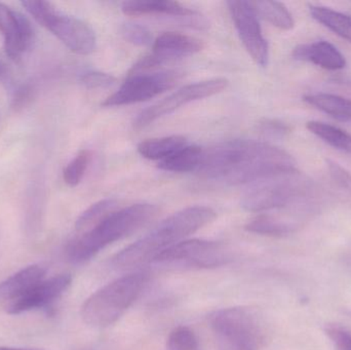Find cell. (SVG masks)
Returning <instances> with one entry per match:
<instances>
[{"mask_svg":"<svg viewBox=\"0 0 351 350\" xmlns=\"http://www.w3.org/2000/svg\"><path fill=\"white\" fill-rule=\"evenodd\" d=\"M296 170V162L285 150L264 142L239 139L204 150L196 172L206 180L234 186Z\"/></svg>","mask_w":351,"mask_h":350,"instance_id":"1","label":"cell"},{"mask_svg":"<svg viewBox=\"0 0 351 350\" xmlns=\"http://www.w3.org/2000/svg\"><path fill=\"white\" fill-rule=\"evenodd\" d=\"M212 208H186L160 222L152 232L114 257L115 266L129 269L154 262L158 255L216 219Z\"/></svg>","mask_w":351,"mask_h":350,"instance_id":"2","label":"cell"},{"mask_svg":"<svg viewBox=\"0 0 351 350\" xmlns=\"http://www.w3.org/2000/svg\"><path fill=\"white\" fill-rule=\"evenodd\" d=\"M158 208L136 203L109 214L102 221L70 240L66 256L73 264H84L109 245L131 236L156 217Z\"/></svg>","mask_w":351,"mask_h":350,"instance_id":"3","label":"cell"},{"mask_svg":"<svg viewBox=\"0 0 351 350\" xmlns=\"http://www.w3.org/2000/svg\"><path fill=\"white\" fill-rule=\"evenodd\" d=\"M148 275L131 273L107 284L88 298L82 308V318L94 328H106L114 324L141 295Z\"/></svg>","mask_w":351,"mask_h":350,"instance_id":"4","label":"cell"},{"mask_svg":"<svg viewBox=\"0 0 351 350\" xmlns=\"http://www.w3.org/2000/svg\"><path fill=\"white\" fill-rule=\"evenodd\" d=\"M311 191V181L298 171H291L252 183L241 205L243 210L253 213L284 209L307 199Z\"/></svg>","mask_w":351,"mask_h":350,"instance_id":"5","label":"cell"},{"mask_svg":"<svg viewBox=\"0 0 351 350\" xmlns=\"http://www.w3.org/2000/svg\"><path fill=\"white\" fill-rule=\"evenodd\" d=\"M218 350H259L264 333L257 314L249 308L217 310L210 316Z\"/></svg>","mask_w":351,"mask_h":350,"instance_id":"6","label":"cell"},{"mask_svg":"<svg viewBox=\"0 0 351 350\" xmlns=\"http://www.w3.org/2000/svg\"><path fill=\"white\" fill-rule=\"evenodd\" d=\"M182 76V72L175 70L130 75L119 90L102 103V106H125L145 102L172 88Z\"/></svg>","mask_w":351,"mask_h":350,"instance_id":"7","label":"cell"},{"mask_svg":"<svg viewBox=\"0 0 351 350\" xmlns=\"http://www.w3.org/2000/svg\"><path fill=\"white\" fill-rule=\"evenodd\" d=\"M230 260L228 251L220 242L204 240H182L158 255L154 262L160 264L212 268Z\"/></svg>","mask_w":351,"mask_h":350,"instance_id":"8","label":"cell"},{"mask_svg":"<svg viewBox=\"0 0 351 350\" xmlns=\"http://www.w3.org/2000/svg\"><path fill=\"white\" fill-rule=\"evenodd\" d=\"M228 84V80L225 78H214V79L187 84L176 90L170 96L166 97L142 111L134 121V127L136 129L147 127L158 118L174 112L183 105L189 104L194 101L202 100L223 92L226 90Z\"/></svg>","mask_w":351,"mask_h":350,"instance_id":"9","label":"cell"},{"mask_svg":"<svg viewBox=\"0 0 351 350\" xmlns=\"http://www.w3.org/2000/svg\"><path fill=\"white\" fill-rule=\"evenodd\" d=\"M227 5L243 47L256 64L265 67L269 60V47L251 2L231 0Z\"/></svg>","mask_w":351,"mask_h":350,"instance_id":"10","label":"cell"},{"mask_svg":"<svg viewBox=\"0 0 351 350\" xmlns=\"http://www.w3.org/2000/svg\"><path fill=\"white\" fill-rule=\"evenodd\" d=\"M39 24L51 31L70 51L80 55H90L96 49L94 30L78 18L51 8Z\"/></svg>","mask_w":351,"mask_h":350,"instance_id":"11","label":"cell"},{"mask_svg":"<svg viewBox=\"0 0 351 350\" xmlns=\"http://www.w3.org/2000/svg\"><path fill=\"white\" fill-rule=\"evenodd\" d=\"M204 49V41L195 37L179 32H164L154 40L152 53L134 65L130 75L145 73L167 62L195 55Z\"/></svg>","mask_w":351,"mask_h":350,"instance_id":"12","label":"cell"},{"mask_svg":"<svg viewBox=\"0 0 351 350\" xmlns=\"http://www.w3.org/2000/svg\"><path fill=\"white\" fill-rule=\"evenodd\" d=\"M72 283L70 275H59L43 279L30 291L6 306L8 314H21L30 310L49 308L64 295Z\"/></svg>","mask_w":351,"mask_h":350,"instance_id":"13","label":"cell"},{"mask_svg":"<svg viewBox=\"0 0 351 350\" xmlns=\"http://www.w3.org/2000/svg\"><path fill=\"white\" fill-rule=\"evenodd\" d=\"M0 32L4 51L12 60H19L32 45L34 31L26 16L0 2Z\"/></svg>","mask_w":351,"mask_h":350,"instance_id":"14","label":"cell"},{"mask_svg":"<svg viewBox=\"0 0 351 350\" xmlns=\"http://www.w3.org/2000/svg\"><path fill=\"white\" fill-rule=\"evenodd\" d=\"M123 14L128 16H147V14H162V16H174L182 18L184 24H190L191 27L204 29L208 27L206 18L196 12L182 5L177 1L169 0H142V1H125L121 5Z\"/></svg>","mask_w":351,"mask_h":350,"instance_id":"15","label":"cell"},{"mask_svg":"<svg viewBox=\"0 0 351 350\" xmlns=\"http://www.w3.org/2000/svg\"><path fill=\"white\" fill-rule=\"evenodd\" d=\"M293 58L332 71L343 69L346 66V60L341 51L326 40L298 45L293 49Z\"/></svg>","mask_w":351,"mask_h":350,"instance_id":"16","label":"cell"},{"mask_svg":"<svg viewBox=\"0 0 351 350\" xmlns=\"http://www.w3.org/2000/svg\"><path fill=\"white\" fill-rule=\"evenodd\" d=\"M45 273L47 271L45 267L33 264L8 277L5 281L0 283V302H8L10 304L22 297L45 279Z\"/></svg>","mask_w":351,"mask_h":350,"instance_id":"17","label":"cell"},{"mask_svg":"<svg viewBox=\"0 0 351 350\" xmlns=\"http://www.w3.org/2000/svg\"><path fill=\"white\" fill-rule=\"evenodd\" d=\"M303 100L317 110L341 121L351 123V100L332 94H313L305 96Z\"/></svg>","mask_w":351,"mask_h":350,"instance_id":"18","label":"cell"},{"mask_svg":"<svg viewBox=\"0 0 351 350\" xmlns=\"http://www.w3.org/2000/svg\"><path fill=\"white\" fill-rule=\"evenodd\" d=\"M186 145V138L182 136H169L141 142L138 146V151L147 160L162 162Z\"/></svg>","mask_w":351,"mask_h":350,"instance_id":"19","label":"cell"},{"mask_svg":"<svg viewBox=\"0 0 351 350\" xmlns=\"http://www.w3.org/2000/svg\"><path fill=\"white\" fill-rule=\"evenodd\" d=\"M204 150L199 146L186 145L166 160L158 162V168L167 172L187 173L197 170Z\"/></svg>","mask_w":351,"mask_h":350,"instance_id":"20","label":"cell"},{"mask_svg":"<svg viewBox=\"0 0 351 350\" xmlns=\"http://www.w3.org/2000/svg\"><path fill=\"white\" fill-rule=\"evenodd\" d=\"M311 16L351 43V16L322 5L309 6Z\"/></svg>","mask_w":351,"mask_h":350,"instance_id":"21","label":"cell"},{"mask_svg":"<svg viewBox=\"0 0 351 350\" xmlns=\"http://www.w3.org/2000/svg\"><path fill=\"white\" fill-rule=\"evenodd\" d=\"M307 129L313 135L329 144L332 147L339 151L351 154V134L329 123L322 121H308Z\"/></svg>","mask_w":351,"mask_h":350,"instance_id":"22","label":"cell"},{"mask_svg":"<svg viewBox=\"0 0 351 350\" xmlns=\"http://www.w3.org/2000/svg\"><path fill=\"white\" fill-rule=\"evenodd\" d=\"M247 232L267 236H286L296 230V225L282 218L271 215H260L245 226Z\"/></svg>","mask_w":351,"mask_h":350,"instance_id":"23","label":"cell"},{"mask_svg":"<svg viewBox=\"0 0 351 350\" xmlns=\"http://www.w3.org/2000/svg\"><path fill=\"white\" fill-rule=\"evenodd\" d=\"M257 14H260L264 20L282 30H290L294 27V20L288 8L276 1H254L251 2Z\"/></svg>","mask_w":351,"mask_h":350,"instance_id":"24","label":"cell"},{"mask_svg":"<svg viewBox=\"0 0 351 350\" xmlns=\"http://www.w3.org/2000/svg\"><path fill=\"white\" fill-rule=\"evenodd\" d=\"M117 201L112 199H103L90 205L76 220L75 229L77 234H82L93 226L102 221L109 214L117 211Z\"/></svg>","mask_w":351,"mask_h":350,"instance_id":"25","label":"cell"},{"mask_svg":"<svg viewBox=\"0 0 351 350\" xmlns=\"http://www.w3.org/2000/svg\"><path fill=\"white\" fill-rule=\"evenodd\" d=\"M92 153L90 150L84 149L78 152L77 155L64 168L63 179L70 187H75L82 182L90 166Z\"/></svg>","mask_w":351,"mask_h":350,"instance_id":"26","label":"cell"},{"mask_svg":"<svg viewBox=\"0 0 351 350\" xmlns=\"http://www.w3.org/2000/svg\"><path fill=\"white\" fill-rule=\"evenodd\" d=\"M168 350H202L193 331L178 327L171 332L167 342Z\"/></svg>","mask_w":351,"mask_h":350,"instance_id":"27","label":"cell"},{"mask_svg":"<svg viewBox=\"0 0 351 350\" xmlns=\"http://www.w3.org/2000/svg\"><path fill=\"white\" fill-rule=\"evenodd\" d=\"M121 33L128 42L138 47H146L152 45V34L146 27L136 23H125L121 26Z\"/></svg>","mask_w":351,"mask_h":350,"instance_id":"28","label":"cell"},{"mask_svg":"<svg viewBox=\"0 0 351 350\" xmlns=\"http://www.w3.org/2000/svg\"><path fill=\"white\" fill-rule=\"evenodd\" d=\"M117 78L108 73L100 71H88L82 74L80 82L88 90L107 88L115 84Z\"/></svg>","mask_w":351,"mask_h":350,"instance_id":"29","label":"cell"},{"mask_svg":"<svg viewBox=\"0 0 351 350\" xmlns=\"http://www.w3.org/2000/svg\"><path fill=\"white\" fill-rule=\"evenodd\" d=\"M329 338L337 350H351V333L338 325H329L326 328Z\"/></svg>","mask_w":351,"mask_h":350,"instance_id":"30","label":"cell"},{"mask_svg":"<svg viewBox=\"0 0 351 350\" xmlns=\"http://www.w3.org/2000/svg\"><path fill=\"white\" fill-rule=\"evenodd\" d=\"M260 131L266 137L280 139L288 135L290 129L288 125L276 119H265L260 123Z\"/></svg>","mask_w":351,"mask_h":350,"instance_id":"31","label":"cell"},{"mask_svg":"<svg viewBox=\"0 0 351 350\" xmlns=\"http://www.w3.org/2000/svg\"><path fill=\"white\" fill-rule=\"evenodd\" d=\"M328 170L331 178L342 188L351 191V174L337 162L328 160Z\"/></svg>","mask_w":351,"mask_h":350,"instance_id":"32","label":"cell"},{"mask_svg":"<svg viewBox=\"0 0 351 350\" xmlns=\"http://www.w3.org/2000/svg\"><path fill=\"white\" fill-rule=\"evenodd\" d=\"M21 4L38 23L43 21L45 14L53 8L51 2L43 1V0H25L21 2Z\"/></svg>","mask_w":351,"mask_h":350,"instance_id":"33","label":"cell"},{"mask_svg":"<svg viewBox=\"0 0 351 350\" xmlns=\"http://www.w3.org/2000/svg\"><path fill=\"white\" fill-rule=\"evenodd\" d=\"M34 90L30 84H23L14 92L12 98V107L14 109H22L32 100Z\"/></svg>","mask_w":351,"mask_h":350,"instance_id":"34","label":"cell"},{"mask_svg":"<svg viewBox=\"0 0 351 350\" xmlns=\"http://www.w3.org/2000/svg\"><path fill=\"white\" fill-rule=\"evenodd\" d=\"M0 350H37V349H16V347H0Z\"/></svg>","mask_w":351,"mask_h":350,"instance_id":"35","label":"cell"}]
</instances>
